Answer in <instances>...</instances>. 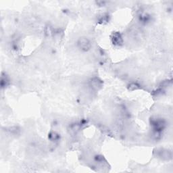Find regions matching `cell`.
<instances>
[{"instance_id":"obj_1","label":"cell","mask_w":173,"mask_h":173,"mask_svg":"<svg viewBox=\"0 0 173 173\" xmlns=\"http://www.w3.org/2000/svg\"><path fill=\"white\" fill-rule=\"evenodd\" d=\"M150 124L153 132L155 133H159L162 134V131L166 127V122H165L163 118H161L155 117L151 118Z\"/></svg>"},{"instance_id":"obj_2","label":"cell","mask_w":173,"mask_h":173,"mask_svg":"<svg viewBox=\"0 0 173 173\" xmlns=\"http://www.w3.org/2000/svg\"><path fill=\"white\" fill-rule=\"evenodd\" d=\"M77 46L80 50L86 52L91 48V42L87 37H81L77 41Z\"/></svg>"},{"instance_id":"obj_3","label":"cell","mask_w":173,"mask_h":173,"mask_svg":"<svg viewBox=\"0 0 173 173\" xmlns=\"http://www.w3.org/2000/svg\"><path fill=\"white\" fill-rule=\"evenodd\" d=\"M89 86L93 91H98L102 89L104 86V82L98 77H93L89 80Z\"/></svg>"},{"instance_id":"obj_4","label":"cell","mask_w":173,"mask_h":173,"mask_svg":"<svg viewBox=\"0 0 173 173\" xmlns=\"http://www.w3.org/2000/svg\"><path fill=\"white\" fill-rule=\"evenodd\" d=\"M156 153V156L158 158H160L163 160H170L172 159V151L169 150V149L160 148L157 149Z\"/></svg>"},{"instance_id":"obj_5","label":"cell","mask_w":173,"mask_h":173,"mask_svg":"<svg viewBox=\"0 0 173 173\" xmlns=\"http://www.w3.org/2000/svg\"><path fill=\"white\" fill-rule=\"evenodd\" d=\"M111 41L115 46H121L123 45L124 41L123 36L119 32H114L111 35Z\"/></svg>"},{"instance_id":"obj_6","label":"cell","mask_w":173,"mask_h":173,"mask_svg":"<svg viewBox=\"0 0 173 173\" xmlns=\"http://www.w3.org/2000/svg\"><path fill=\"white\" fill-rule=\"evenodd\" d=\"M48 139H50V141L55 143L60 140V135L56 131H51L48 134Z\"/></svg>"},{"instance_id":"obj_7","label":"cell","mask_w":173,"mask_h":173,"mask_svg":"<svg viewBox=\"0 0 173 173\" xmlns=\"http://www.w3.org/2000/svg\"><path fill=\"white\" fill-rule=\"evenodd\" d=\"M10 85V78L6 73H2L1 76V87L6 88Z\"/></svg>"},{"instance_id":"obj_8","label":"cell","mask_w":173,"mask_h":173,"mask_svg":"<svg viewBox=\"0 0 173 173\" xmlns=\"http://www.w3.org/2000/svg\"><path fill=\"white\" fill-rule=\"evenodd\" d=\"M151 16L149 15L147 13H142L139 16V21H140L141 23H143L144 25L148 24V23L149 22V21L151 20Z\"/></svg>"},{"instance_id":"obj_9","label":"cell","mask_w":173,"mask_h":173,"mask_svg":"<svg viewBox=\"0 0 173 173\" xmlns=\"http://www.w3.org/2000/svg\"><path fill=\"white\" fill-rule=\"evenodd\" d=\"M110 19V15L108 14H106V13H105V14H103L99 16V19H98V22L101 25H105L107 24L108 22H109Z\"/></svg>"},{"instance_id":"obj_10","label":"cell","mask_w":173,"mask_h":173,"mask_svg":"<svg viewBox=\"0 0 173 173\" xmlns=\"http://www.w3.org/2000/svg\"><path fill=\"white\" fill-rule=\"evenodd\" d=\"M6 131L12 135H18L20 132V129L19 128V126H15L7 128Z\"/></svg>"},{"instance_id":"obj_11","label":"cell","mask_w":173,"mask_h":173,"mask_svg":"<svg viewBox=\"0 0 173 173\" xmlns=\"http://www.w3.org/2000/svg\"><path fill=\"white\" fill-rule=\"evenodd\" d=\"M140 88H141L140 85L137 83V82H131V83L128 85V89L131 91H135V90L139 89Z\"/></svg>"}]
</instances>
